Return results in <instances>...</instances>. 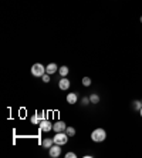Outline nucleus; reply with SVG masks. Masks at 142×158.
<instances>
[{"label": "nucleus", "mask_w": 142, "mask_h": 158, "mask_svg": "<svg viewBox=\"0 0 142 158\" xmlns=\"http://www.w3.org/2000/svg\"><path fill=\"white\" fill-rule=\"evenodd\" d=\"M105 138H107V132L104 128H95L91 132V140L94 143H102V141H105Z\"/></svg>", "instance_id": "obj_1"}, {"label": "nucleus", "mask_w": 142, "mask_h": 158, "mask_svg": "<svg viewBox=\"0 0 142 158\" xmlns=\"http://www.w3.org/2000/svg\"><path fill=\"white\" fill-rule=\"evenodd\" d=\"M44 74H46V67L43 64L36 63V64L31 66V76H34V77H43Z\"/></svg>", "instance_id": "obj_2"}, {"label": "nucleus", "mask_w": 142, "mask_h": 158, "mask_svg": "<svg viewBox=\"0 0 142 158\" xmlns=\"http://www.w3.org/2000/svg\"><path fill=\"white\" fill-rule=\"evenodd\" d=\"M54 144H58V145H64V144H67L68 143V135H67V132L66 131H63V132H56V135H54Z\"/></svg>", "instance_id": "obj_3"}, {"label": "nucleus", "mask_w": 142, "mask_h": 158, "mask_svg": "<svg viewBox=\"0 0 142 158\" xmlns=\"http://www.w3.org/2000/svg\"><path fill=\"white\" fill-rule=\"evenodd\" d=\"M61 145H58V144H54L51 148H48V154H50V157L51 158H57L61 155V148H60Z\"/></svg>", "instance_id": "obj_4"}, {"label": "nucleus", "mask_w": 142, "mask_h": 158, "mask_svg": "<svg viewBox=\"0 0 142 158\" xmlns=\"http://www.w3.org/2000/svg\"><path fill=\"white\" fill-rule=\"evenodd\" d=\"M40 128H41L43 132H50V131H53V124L48 120H43L40 122Z\"/></svg>", "instance_id": "obj_5"}, {"label": "nucleus", "mask_w": 142, "mask_h": 158, "mask_svg": "<svg viewBox=\"0 0 142 158\" xmlns=\"http://www.w3.org/2000/svg\"><path fill=\"white\" fill-rule=\"evenodd\" d=\"M53 130H54V132H63V131L67 130V125H66L64 121H57V122L53 124Z\"/></svg>", "instance_id": "obj_6"}, {"label": "nucleus", "mask_w": 142, "mask_h": 158, "mask_svg": "<svg viewBox=\"0 0 142 158\" xmlns=\"http://www.w3.org/2000/svg\"><path fill=\"white\" fill-rule=\"evenodd\" d=\"M70 85H71V83L67 77H61V80L58 81V87H60V90H63V91H67V90L70 88Z\"/></svg>", "instance_id": "obj_7"}, {"label": "nucleus", "mask_w": 142, "mask_h": 158, "mask_svg": "<svg viewBox=\"0 0 142 158\" xmlns=\"http://www.w3.org/2000/svg\"><path fill=\"white\" fill-rule=\"evenodd\" d=\"M78 101V93H68L67 94V103L68 104H75Z\"/></svg>", "instance_id": "obj_8"}, {"label": "nucleus", "mask_w": 142, "mask_h": 158, "mask_svg": "<svg viewBox=\"0 0 142 158\" xmlns=\"http://www.w3.org/2000/svg\"><path fill=\"white\" fill-rule=\"evenodd\" d=\"M58 69H60V67H57V64H56V63H50V64L46 67V73L51 76V74H54Z\"/></svg>", "instance_id": "obj_9"}, {"label": "nucleus", "mask_w": 142, "mask_h": 158, "mask_svg": "<svg viewBox=\"0 0 142 158\" xmlns=\"http://www.w3.org/2000/svg\"><path fill=\"white\" fill-rule=\"evenodd\" d=\"M54 145V140L53 138H44L43 140V148H51Z\"/></svg>", "instance_id": "obj_10"}, {"label": "nucleus", "mask_w": 142, "mask_h": 158, "mask_svg": "<svg viewBox=\"0 0 142 158\" xmlns=\"http://www.w3.org/2000/svg\"><path fill=\"white\" fill-rule=\"evenodd\" d=\"M68 71H70V70H68L67 66H63V67L58 69V74H60L61 77H67V76H68Z\"/></svg>", "instance_id": "obj_11"}, {"label": "nucleus", "mask_w": 142, "mask_h": 158, "mask_svg": "<svg viewBox=\"0 0 142 158\" xmlns=\"http://www.w3.org/2000/svg\"><path fill=\"white\" fill-rule=\"evenodd\" d=\"M90 101H91V104H98V103H100V95L95 94V93L91 94V95H90Z\"/></svg>", "instance_id": "obj_12"}, {"label": "nucleus", "mask_w": 142, "mask_h": 158, "mask_svg": "<svg viewBox=\"0 0 142 158\" xmlns=\"http://www.w3.org/2000/svg\"><path fill=\"white\" fill-rule=\"evenodd\" d=\"M132 108L134 110H137V111H139L142 108V101H138V100H135L134 103H132Z\"/></svg>", "instance_id": "obj_13"}, {"label": "nucleus", "mask_w": 142, "mask_h": 158, "mask_svg": "<svg viewBox=\"0 0 142 158\" xmlns=\"http://www.w3.org/2000/svg\"><path fill=\"white\" fill-rule=\"evenodd\" d=\"M30 121H31V124H34V125H40V122H41L40 118H38V116H37V113L31 116V120H30Z\"/></svg>", "instance_id": "obj_14"}, {"label": "nucleus", "mask_w": 142, "mask_h": 158, "mask_svg": "<svg viewBox=\"0 0 142 158\" xmlns=\"http://www.w3.org/2000/svg\"><path fill=\"white\" fill-rule=\"evenodd\" d=\"M66 132H67V135H68V137H72V135H75V130H74L72 127H67Z\"/></svg>", "instance_id": "obj_15"}, {"label": "nucleus", "mask_w": 142, "mask_h": 158, "mask_svg": "<svg viewBox=\"0 0 142 158\" xmlns=\"http://www.w3.org/2000/svg\"><path fill=\"white\" fill-rule=\"evenodd\" d=\"M82 85L90 87V85H91V79H90V77H84V79H82Z\"/></svg>", "instance_id": "obj_16"}, {"label": "nucleus", "mask_w": 142, "mask_h": 158, "mask_svg": "<svg viewBox=\"0 0 142 158\" xmlns=\"http://www.w3.org/2000/svg\"><path fill=\"white\" fill-rule=\"evenodd\" d=\"M91 101H90V97H82V100H81V104L82 106H88Z\"/></svg>", "instance_id": "obj_17"}, {"label": "nucleus", "mask_w": 142, "mask_h": 158, "mask_svg": "<svg viewBox=\"0 0 142 158\" xmlns=\"http://www.w3.org/2000/svg\"><path fill=\"white\" fill-rule=\"evenodd\" d=\"M41 79H43V83H50V74H47V73H46Z\"/></svg>", "instance_id": "obj_18"}, {"label": "nucleus", "mask_w": 142, "mask_h": 158, "mask_svg": "<svg viewBox=\"0 0 142 158\" xmlns=\"http://www.w3.org/2000/svg\"><path fill=\"white\" fill-rule=\"evenodd\" d=\"M37 116H38V118L40 121H43V120H46V113L43 111V113H37Z\"/></svg>", "instance_id": "obj_19"}, {"label": "nucleus", "mask_w": 142, "mask_h": 158, "mask_svg": "<svg viewBox=\"0 0 142 158\" xmlns=\"http://www.w3.org/2000/svg\"><path fill=\"white\" fill-rule=\"evenodd\" d=\"M66 158H77V154H75V153H67V154H66Z\"/></svg>", "instance_id": "obj_20"}, {"label": "nucleus", "mask_w": 142, "mask_h": 158, "mask_svg": "<svg viewBox=\"0 0 142 158\" xmlns=\"http://www.w3.org/2000/svg\"><path fill=\"white\" fill-rule=\"evenodd\" d=\"M139 114H141V117H142V108H141V110H139Z\"/></svg>", "instance_id": "obj_21"}, {"label": "nucleus", "mask_w": 142, "mask_h": 158, "mask_svg": "<svg viewBox=\"0 0 142 158\" xmlns=\"http://www.w3.org/2000/svg\"><path fill=\"white\" fill-rule=\"evenodd\" d=\"M141 23H142V16H141Z\"/></svg>", "instance_id": "obj_22"}, {"label": "nucleus", "mask_w": 142, "mask_h": 158, "mask_svg": "<svg viewBox=\"0 0 142 158\" xmlns=\"http://www.w3.org/2000/svg\"><path fill=\"white\" fill-rule=\"evenodd\" d=\"M141 101H142V100H141Z\"/></svg>", "instance_id": "obj_23"}]
</instances>
